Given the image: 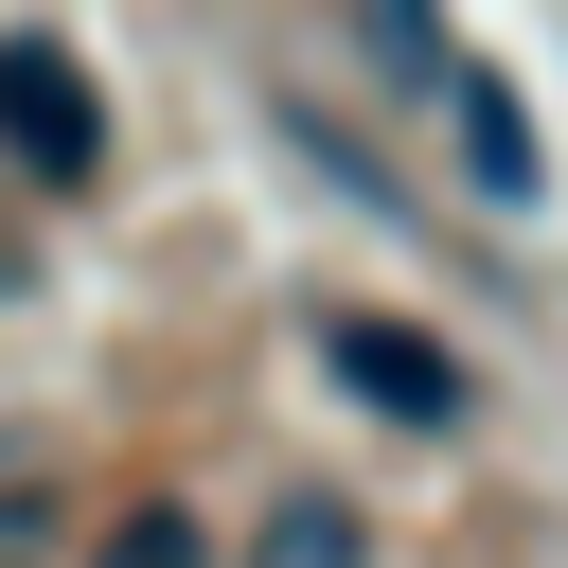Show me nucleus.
Returning a JSON list of instances; mask_svg holds the SVG:
<instances>
[{
  "mask_svg": "<svg viewBox=\"0 0 568 568\" xmlns=\"http://www.w3.org/2000/svg\"><path fill=\"white\" fill-rule=\"evenodd\" d=\"M0 160H18V178H53V195L106 160V106H89V71H71L53 36H0Z\"/></svg>",
  "mask_w": 568,
  "mask_h": 568,
  "instance_id": "nucleus-1",
  "label": "nucleus"
},
{
  "mask_svg": "<svg viewBox=\"0 0 568 568\" xmlns=\"http://www.w3.org/2000/svg\"><path fill=\"white\" fill-rule=\"evenodd\" d=\"M320 355H337L390 426H462V355H444V337H408V320H320Z\"/></svg>",
  "mask_w": 568,
  "mask_h": 568,
  "instance_id": "nucleus-2",
  "label": "nucleus"
},
{
  "mask_svg": "<svg viewBox=\"0 0 568 568\" xmlns=\"http://www.w3.org/2000/svg\"><path fill=\"white\" fill-rule=\"evenodd\" d=\"M462 160H479L497 213H532V178H550V160H532V106H515L497 71H462Z\"/></svg>",
  "mask_w": 568,
  "mask_h": 568,
  "instance_id": "nucleus-3",
  "label": "nucleus"
},
{
  "mask_svg": "<svg viewBox=\"0 0 568 568\" xmlns=\"http://www.w3.org/2000/svg\"><path fill=\"white\" fill-rule=\"evenodd\" d=\"M248 568H373V532H355V515H337V497H284V515H266V550H248Z\"/></svg>",
  "mask_w": 568,
  "mask_h": 568,
  "instance_id": "nucleus-4",
  "label": "nucleus"
},
{
  "mask_svg": "<svg viewBox=\"0 0 568 568\" xmlns=\"http://www.w3.org/2000/svg\"><path fill=\"white\" fill-rule=\"evenodd\" d=\"M89 568H213V550H195V515H124V532H106Z\"/></svg>",
  "mask_w": 568,
  "mask_h": 568,
  "instance_id": "nucleus-5",
  "label": "nucleus"
}]
</instances>
